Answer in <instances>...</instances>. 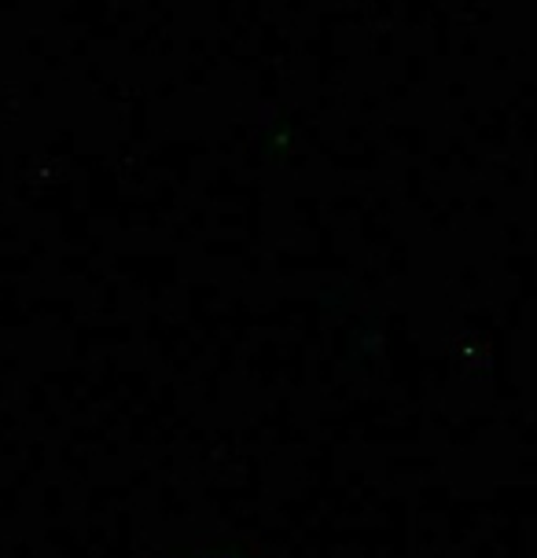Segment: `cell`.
Here are the masks:
<instances>
[]
</instances>
